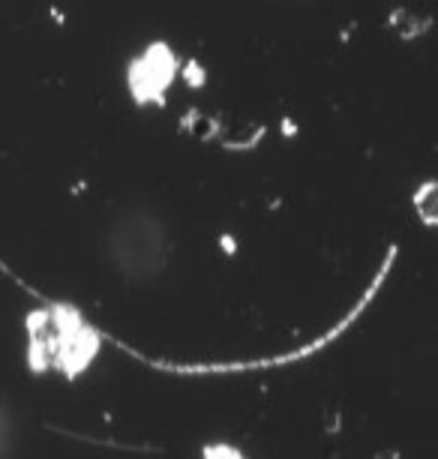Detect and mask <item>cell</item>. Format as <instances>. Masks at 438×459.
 I'll list each match as a JSON object with an SVG mask.
<instances>
[{"mask_svg": "<svg viewBox=\"0 0 438 459\" xmlns=\"http://www.w3.org/2000/svg\"><path fill=\"white\" fill-rule=\"evenodd\" d=\"M30 366L33 369L46 366V345H42V340H33L30 342Z\"/></svg>", "mask_w": 438, "mask_h": 459, "instance_id": "1", "label": "cell"}, {"mask_svg": "<svg viewBox=\"0 0 438 459\" xmlns=\"http://www.w3.org/2000/svg\"><path fill=\"white\" fill-rule=\"evenodd\" d=\"M49 321V316H46V312H30V316H27V328L33 330V333H37L39 328H42V324H46Z\"/></svg>", "mask_w": 438, "mask_h": 459, "instance_id": "2", "label": "cell"}]
</instances>
